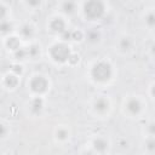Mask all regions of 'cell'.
Returning a JSON list of instances; mask_svg holds the SVG:
<instances>
[{
  "mask_svg": "<svg viewBox=\"0 0 155 155\" xmlns=\"http://www.w3.org/2000/svg\"><path fill=\"white\" fill-rule=\"evenodd\" d=\"M0 28H1V33L2 34H6V33H8L12 29V24L10 22H7V21H2Z\"/></svg>",
  "mask_w": 155,
  "mask_h": 155,
  "instance_id": "cell-17",
  "label": "cell"
},
{
  "mask_svg": "<svg viewBox=\"0 0 155 155\" xmlns=\"http://www.w3.org/2000/svg\"><path fill=\"white\" fill-rule=\"evenodd\" d=\"M42 105H44L42 99H41L40 97H36V98H34L33 102H31V110H33L34 113H39V111L42 109Z\"/></svg>",
  "mask_w": 155,
  "mask_h": 155,
  "instance_id": "cell-10",
  "label": "cell"
},
{
  "mask_svg": "<svg viewBox=\"0 0 155 155\" xmlns=\"http://www.w3.org/2000/svg\"><path fill=\"white\" fill-rule=\"evenodd\" d=\"M85 16L88 19H97L104 12V5L101 1H88L84 6Z\"/></svg>",
  "mask_w": 155,
  "mask_h": 155,
  "instance_id": "cell-3",
  "label": "cell"
},
{
  "mask_svg": "<svg viewBox=\"0 0 155 155\" xmlns=\"http://www.w3.org/2000/svg\"><path fill=\"white\" fill-rule=\"evenodd\" d=\"M5 84H6L10 88L16 87V86H17V84H18L17 75H8V76H6V79H5Z\"/></svg>",
  "mask_w": 155,
  "mask_h": 155,
  "instance_id": "cell-13",
  "label": "cell"
},
{
  "mask_svg": "<svg viewBox=\"0 0 155 155\" xmlns=\"http://www.w3.org/2000/svg\"><path fill=\"white\" fill-rule=\"evenodd\" d=\"M148 132L151 136H155V122H151V124L148 125Z\"/></svg>",
  "mask_w": 155,
  "mask_h": 155,
  "instance_id": "cell-22",
  "label": "cell"
},
{
  "mask_svg": "<svg viewBox=\"0 0 155 155\" xmlns=\"http://www.w3.org/2000/svg\"><path fill=\"white\" fill-rule=\"evenodd\" d=\"M50 54H51V57L54 62L64 63V62L69 61V57H70L71 53H70L69 47L65 44H56L51 47Z\"/></svg>",
  "mask_w": 155,
  "mask_h": 155,
  "instance_id": "cell-2",
  "label": "cell"
},
{
  "mask_svg": "<svg viewBox=\"0 0 155 155\" xmlns=\"http://www.w3.org/2000/svg\"><path fill=\"white\" fill-rule=\"evenodd\" d=\"M33 27L29 25V24H24L22 28H21V35L25 39H29L31 35H33Z\"/></svg>",
  "mask_w": 155,
  "mask_h": 155,
  "instance_id": "cell-11",
  "label": "cell"
},
{
  "mask_svg": "<svg viewBox=\"0 0 155 155\" xmlns=\"http://www.w3.org/2000/svg\"><path fill=\"white\" fill-rule=\"evenodd\" d=\"M119 46L122 51H128L132 47V41H131L130 38H122L119 42Z\"/></svg>",
  "mask_w": 155,
  "mask_h": 155,
  "instance_id": "cell-12",
  "label": "cell"
},
{
  "mask_svg": "<svg viewBox=\"0 0 155 155\" xmlns=\"http://www.w3.org/2000/svg\"><path fill=\"white\" fill-rule=\"evenodd\" d=\"M50 27H51V30H53V31H56V33H61V34L67 30V29H65V23H64V21H63L62 18H54V19L51 22Z\"/></svg>",
  "mask_w": 155,
  "mask_h": 155,
  "instance_id": "cell-8",
  "label": "cell"
},
{
  "mask_svg": "<svg viewBox=\"0 0 155 155\" xmlns=\"http://www.w3.org/2000/svg\"><path fill=\"white\" fill-rule=\"evenodd\" d=\"M30 90L35 93H44L47 87H48V82L44 76H34L30 80Z\"/></svg>",
  "mask_w": 155,
  "mask_h": 155,
  "instance_id": "cell-4",
  "label": "cell"
},
{
  "mask_svg": "<svg viewBox=\"0 0 155 155\" xmlns=\"http://www.w3.org/2000/svg\"><path fill=\"white\" fill-rule=\"evenodd\" d=\"M145 23H147V25L150 27V28L155 27V13H154V12H150V13L147 15V17H145Z\"/></svg>",
  "mask_w": 155,
  "mask_h": 155,
  "instance_id": "cell-16",
  "label": "cell"
},
{
  "mask_svg": "<svg viewBox=\"0 0 155 155\" xmlns=\"http://www.w3.org/2000/svg\"><path fill=\"white\" fill-rule=\"evenodd\" d=\"M87 39H88V41H91V42H97V41L99 40V34H98L96 30H92V31H90V33L87 34Z\"/></svg>",
  "mask_w": 155,
  "mask_h": 155,
  "instance_id": "cell-19",
  "label": "cell"
},
{
  "mask_svg": "<svg viewBox=\"0 0 155 155\" xmlns=\"http://www.w3.org/2000/svg\"><path fill=\"white\" fill-rule=\"evenodd\" d=\"M151 53H153V56H155V44L151 46Z\"/></svg>",
  "mask_w": 155,
  "mask_h": 155,
  "instance_id": "cell-28",
  "label": "cell"
},
{
  "mask_svg": "<svg viewBox=\"0 0 155 155\" xmlns=\"http://www.w3.org/2000/svg\"><path fill=\"white\" fill-rule=\"evenodd\" d=\"M126 109L131 115H137L142 110V103L137 98H131L126 103Z\"/></svg>",
  "mask_w": 155,
  "mask_h": 155,
  "instance_id": "cell-5",
  "label": "cell"
},
{
  "mask_svg": "<svg viewBox=\"0 0 155 155\" xmlns=\"http://www.w3.org/2000/svg\"><path fill=\"white\" fill-rule=\"evenodd\" d=\"M81 38H82L81 31H73V36H71V39H74V40H81Z\"/></svg>",
  "mask_w": 155,
  "mask_h": 155,
  "instance_id": "cell-23",
  "label": "cell"
},
{
  "mask_svg": "<svg viewBox=\"0 0 155 155\" xmlns=\"http://www.w3.org/2000/svg\"><path fill=\"white\" fill-rule=\"evenodd\" d=\"M7 46L16 52L17 50H19V41H18V39L17 38H10V40L7 41Z\"/></svg>",
  "mask_w": 155,
  "mask_h": 155,
  "instance_id": "cell-14",
  "label": "cell"
},
{
  "mask_svg": "<svg viewBox=\"0 0 155 155\" xmlns=\"http://www.w3.org/2000/svg\"><path fill=\"white\" fill-rule=\"evenodd\" d=\"M28 4H29V5H39V4H40V1H29Z\"/></svg>",
  "mask_w": 155,
  "mask_h": 155,
  "instance_id": "cell-26",
  "label": "cell"
},
{
  "mask_svg": "<svg viewBox=\"0 0 155 155\" xmlns=\"http://www.w3.org/2000/svg\"><path fill=\"white\" fill-rule=\"evenodd\" d=\"M76 61H79V57H78L76 54H70V57H69V61H68V62H76Z\"/></svg>",
  "mask_w": 155,
  "mask_h": 155,
  "instance_id": "cell-24",
  "label": "cell"
},
{
  "mask_svg": "<svg viewBox=\"0 0 155 155\" xmlns=\"http://www.w3.org/2000/svg\"><path fill=\"white\" fill-rule=\"evenodd\" d=\"M56 136H57V138H58V139L64 140V139H67V138H68V131H67L65 128H58V130H57V132H56Z\"/></svg>",
  "mask_w": 155,
  "mask_h": 155,
  "instance_id": "cell-18",
  "label": "cell"
},
{
  "mask_svg": "<svg viewBox=\"0 0 155 155\" xmlns=\"http://www.w3.org/2000/svg\"><path fill=\"white\" fill-rule=\"evenodd\" d=\"M145 148H147L148 151L154 153L155 151V138H153V137L148 138L147 142H145Z\"/></svg>",
  "mask_w": 155,
  "mask_h": 155,
  "instance_id": "cell-15",
  "label": "cell"
},
{
  "mask_svg": "<svg viewBox=\"0 0 155 155\" xmlns=\"http://www.w3.org/2000/svg\"><path fill=\"white\" fill-rule=\"evenodd\" d=\"M151 94L154 96V98H155V85L151 87Z\"/></svg>",
  "mask_w": 155,
  "mask_h": 155,
  "instance_id": "cell-27",
  "label": "cell"
},
{
  "mask_svg": "<svg viewBox=\"0 0 155 155\" xmlns=\"http://www.w3.org/2000/svg\"><path fill=\"white\" fill-rule=\"evenodd\" d=\"M93 149H94V151H97L99 154H103L108 149V142L104 138L98 137V138H96L93 140Z\"/></svg>",
  "mask_w": 155,
  "mask_h": 155,
  "instance_id": "cell-7",
  "label": "cell"
},
{
  "mask_svg": "<svg viewBox=\"0 0 155 155\" xmlns=\"http://www.w3.org/2000/svg\"><path fill=\"white\" fill-rule=\"evenodd\" d=\"M108 109H109V102L107 98L99 97L98 99H96V102H94V110L96 111H98L99 114H103Z\"/></svg>",
  "mask_w": 155,
  "mask_h": 155,
  "instance_id": "cell-6",
  "label": "cell"
},
{
  "mask_svg": "<svg viewBox=\"0 0 155 155\" xmlns=\"http://www.w3.org/2000/svg\"><path fill=\"white\" fill-rule=\"evenodd\" d=\"M40 47L39 46H36V45H33L30 48H29V51H28V54L29 56H31V57H35L36 54H39V52H40V50H39Z\"/></svg>",
  "mask_w": 155,
  "mask_h": 155,
  "instance_id": "cell-20",
  "label": "cell"
},
{
  "mask_svg": "<svg viewBox=\"0 0 155 155\" xmlns=\"http://www.w3.org/2000/svg\"><path fill=\"white\" fill-rule=\"evenodd\" d=\"M91 75L97 82H107L108 80H110V78L113 75L111 65L108 62L101 61L93 65V68L91 70Z\"/></svg>",
  "mask_w": 155,
  "mask_h": 155,
  "instance_id": "cell-1",
  "label": "cell"
},
{
  "mask_svg": "<svg viewBox=\"0 0 155 155\" xmlns=\"http://www.w3.org/2000/svg\"><path fill=\"white\" fill-rule=\"evenodd\" d=\"M62 10H63L65 13L71 15V13H74L75 10H76V4L73 2V1H65V2L62 4Z\"/></svg>",
  "mask_w": 155,
  "mask_h": 155,
  "instance_id": "cell-9",
  "label": "cell"
},
{
  "mask_svg": "<svg viewBox=\"0 0 155 155\" xmlns=\"http://www.w3.org/2000/svg\"><path fill=\"white\" fill-rule=\"evenodd\" d=\"M27 54H28V52H27L25 50H23V48H19V50H17V51L15 52V56H16L17 59H22V58L25 57Z\"/></svg>",
  "mask_w": 155,
  "mask_h": 155,
  "instance_id": "cell-21",
  "label": "cell"
},
{
  "mask_svg": "<svg viewBox=\"0 0 155 155\" xmlns=\"http://www.w3.org/2000/svg\"><path fill=\"white\" fill-rule=\"evenodd\" d=\"M6 136V128H5V126L2 125L1 126V137H5Z\"/></svg>",
  "mask_w": 155,
  "mask_h": 155,
  "instance_id": "cell-25",
  "label": "cell"
}]
</instances>
